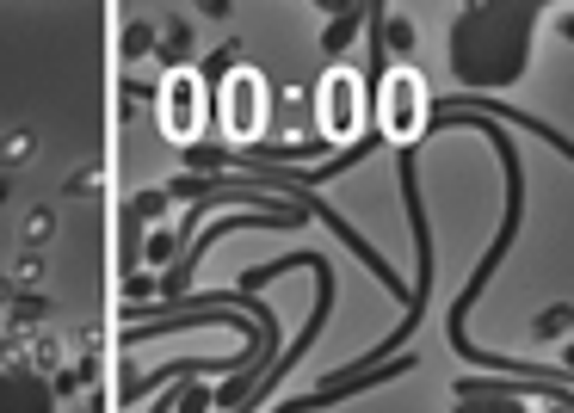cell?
Masks as SVG:
<instances>
[{"label": "cell", "mask_w": 574, "mask_h": 413, "mask_svg": "<svg viewBox=\"0 0 574 413\" xmlns=\"http://www.w3.org/2000/svg\"><path fill=\"white\" fill-rule=\"evenodd\" d=\"M217 111H223V130H229L235 142H254V136L266 130V81H260L254 68H235L229 81H223Z\"/></svg>", "instance_id": "277c9868"}, {"label": "cell", "mask_w": 574, "mask_h": 413, "mask_svg": "<svg viewBox=\"0 0 574 413\" xmlns=\"http://www.w3.org/2000/svg\"><path fill=\"white\" fill-rule=\"evenodd\" d=\"M377 136L408 155L433 136V93H426V74L420 68H389L377 81Z\"/></svg>", "instance_id": "3957f363"}, {"label": "cell", "mask_w": 574, "mask_h": 413, "mask_svg": "<svg viewBox=\"0 0 574 413\" xmlns=\"http://www.w3.org/2000/svg\"><path fill=\"white\" fill-rule=\"evenodd\" d=\"M149 50H155V25H142V19L124 25V56H149Z\"/></svg>", "instance_id": "9a60e30c"}, {"label": "cell", "mask_w": 574, "mask_h": 413, "mask_svg": "<svg viewBox=\"0 0 574 413\" xmlns=\"http://www.w3.org/2000/svg\"><path fill=\"white\" fill-rule=\"evenodd\" d=\"M562 370H568V383H574V346H568V352H562Z\"/></svg>", "instance_id": "ffe728a7"}, {"label": "cell", "mask_w": 574, "mask_h": 413, "mask_svg": "<svg viewBox=\"0 0 574 413\" xmlns=\"http://www.w3.org/2000/svg\"><path fill=\"white\" fill-rule=\"evenodd\" d=\"M7 192H13V185H7V173H0V204H7Z\"/></svg>", "instance_id": "44dd1931"}, {"label": "cell", "mask_w": 574, "mask_h": 413, "mask_svg": "<svg viewBox=\"0 0 574 413\" xmlns=\"http://www.w3.org/2000/svg\"><path fill=\"white\" fill-rule=\"evenodd\" d=\"M38 161V130H7L0 136V167H25Z\"/></svg>", "instance_id": "30bf717a"}, {"label": "cell", "mask_w": 574, "mask_h": 413, "mask_svg": "<svg viewBox=\"0 0 574 413\" xmlns=\"http://www.w3.org/2000/svg\"><path fill=\"white\" fill-rule=\"evenodd\" d=\"M7 303H13V278H0V315H7Z\"/></svg>", "instance_id": "ac0fdd59"}, {"label": "cell", "mask_w": 574, "mask_h": 413, "mask_svg": "<svg viewBox=\"0 0 574 413\" xmlns=\"http://www.w3.org/2000/svg\"><path fill=\"white\" fill-rule=\"evenodd\" d=\"M161 118H167V136H179V142H192V136L204 130V74H192V68L167 74V87H161Z\"/></svg>", "instance_id": "5b68a950"}, {"label": "cell", "mask_w": 574, "mask_h": 413, "mask_svg": "<svg viewBox=\"0 0 574 413\" xmlns=\"http://www.w3.org/2000/svg\"><path fill=\"white\" fill-rule=\"evenodd\" d=\"M50 315H56V303L38 290V296H13L0 321H7V333H38V321H50Z\"/></svg>", "instance_id": "52a82bcc"}, {"label": "cell", "mask_w": 574, "mask_h": 413, "mask_svg": "<svg viewBox=\"0 0 574 413\" xmlns=\"http://www.w3.org/2000/svg\"><path fill=\"white\" fill-rule=\"evenodd\" d=\"M192 44H198V37H192V19H167V37H161V62L179 74V62L192 56Z\"/></svg>", "instance_id": "9c48e42d"}, {"label": "cell", "mask_w": 574, "mask_h": 413, "mask_svg": "<svg viewBox=\"0 0 574 413\" xmlns=\"http://www.w3.org/2000/svg\"><path fill=\"white\" fill-rule=\"evenodd\" d=\"M365 25H371V7H346V13H334V25L321 31V50H328V56H346L352 37L365 31Z\"/></svg>", "instance_id": "ba28073f"}, {"label": "cell", "mask_w": 574, "mask_h": 413, "mask_svg": "<svg viewBox=\"0 0 574 413\" xmlns=\"http://www.w3.org/2000/svg\"><path fill=\"white\" fill-rule=\"evenodd\" d=\"M19 235H25V253H44V247L56 241V210H31Z\"/></svg>", "instance_id": "7c38bea8"}, {"label": "cell", "mask_w": 574, "mask_h": 413, "mask_svg": "<svg viewBox=\"0 0 574 413\" xmlns=\"http://www.w3.org/2000/svg\"><path fill=\"white\" fill-rule=\"evenodd\" d=\"M7 278H13V290H19V296H38V290H44V253H19Z\"/></svg>", "instance_id": "8fae6325"}, {"label": "cell", "mask_w": 574, "mask_h": 413, "mask_svg": "<svg viewBox=\"0 0 574 413\" xmlns=\"http://www.w3.org/2000/svg\"><path fill=\"white\" fill-rule=\"evenodd\" d=\"M173 253H179V235H155V241H149V259H155V266H167Z\"/></svg>", "instance_id": "e0dca14e"}, {"label": "cell", "mask_w": 574, "mask_h": 413, "mask_svg": "<svg viewBox=\"0 0 574 413\" xmlns=\"http://www.w3.org/2000/svg\"><path fill=\"white\" fill-rule=\"evenodd\" d=\"M371 118H377L371 74H358L352 62H334L328 74H321V93H315V124H321V136H328L340 155H346V148H358V142L371 136Z\"/></svg>", "instance_id": "7a4b0ae2"}, {"label": "cell", "mask_w": 574, "mask_h": 413, "mask_svg": "<svg viewBox=\"0 0 574 413\" xmlns=\"http://www.w3.org/2000/svg\"><path fill=\"white\" fill-rule=\"evenodd\" d=\"M556 25H562V37H568V44H574V13H562Z\"/></svg>", "instance_id": "d6986e66"}, {"label": "cell", "mask_w": 574, "mask_h": 413, "mask_svg": "<svg viewBox=\"0 0 574 413\" xmlns=\"http://www.w3.org/2000/svg\"><path fill=\"white\" fill-rule=\"evenodd\" d=\"M0 413H56V389L38 370H0Z\"/></svg>", "instance_id": "8992f818"}, {"label": "cell", "mask_w": 574, "mask_h": 413, "mask_svg": "<svg viewBox=\"0 0 574 413\" xmlns=\"http://www.w3.org/2000/svg\"><path fill=\"white\" fill-rule=\"evenodd\" d=\"M93 185H99V167H75V173L62 179V192H68V198H87Z\"/></svg>", "instance_id": "2e32d148"}, {"label": "cell", "mask_w": 574, "mask_h": 413, "mask_svg": "<svg viewBox=\"0 0 574 413\" xmlns=\"http://www.w3.org/2000/svg\"><path fill=\"white\" fill-rule=\"evenodd\" d=\"M568 327H574V309H568V303H556V309H544V315L531 321V333H537V340H562Z\"/></svg>", "instance_id": "5bb4252c"}, {"label": "cell", "mask_w": 574, "mask_h": 413, "mask_svg": "<svg viewBox=\"0 0 574 413\" xmlns=\"http://www.w3.org/2000/svg\"><path fill=\"white\" fill-rule=\"evenodd\" d=\"M31 370H38V377H56V370H68V364H62V346L50 340V333H38V340H31Z\"/></svg>", "instance_id": "4fadbf2b"}, {"label": "cell", "mask_w": 574, "mask_h": 413, "mask_svg": "<svg viewBox=\"0 0 574 413\" xmlns=\"http://www.w3.org/2000/svg\"><path fill=\"white\" fill-rule=\"evenodd\" d=\"M544 25V7L531 0H470L457 7L445 56L457 74V93H494V87H519L531 68V31Z\"/></svg>", "instance_id": "6da1fadb"}]
</instances>
